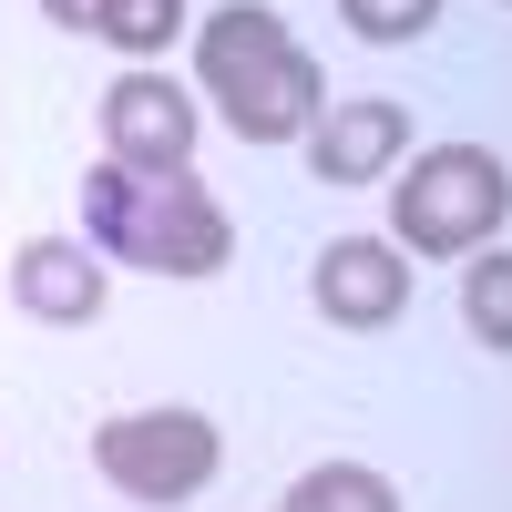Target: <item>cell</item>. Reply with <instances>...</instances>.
<instances>
[{
    "label": "cell",
    "mask_w": 512,
    "mask_h": 512,
    "mask_svg": "<svg viewBox=\"0 0 512 512\" xmlns=\"http://www.w3.org/2000/svg\"><path fill=\"white\" fill-rule=\"evenodd\" d=\"M82 246L144 277H216L236 256V216L205 195L195 164H93L82 175Z\"/></svg>",
    "instance_id": "1"
},
{
    "label": "cell",
    "mask_w": 512,
    "mask_h": 512,
    "mask_svg": "<svg viewBox=\"0 0 512 512\" xmlns=\"http://www.w3.org/2000/svg\"><path fill=\"white\" fill-rule=\"evenodd\" d=\"M195 93H216L236 144H308V123L328 113V82L308 62V41H297L267 0L205 11V31H195Z\"/></svg>",
    "instance_id": "2"
},
{
    "label": "cell",
    "mask_w": 512,
    "mask_h": 512,
    "mask_svg": "<svg viewBox=\"0 0 512 512\" xmlns=\"http://www.w3.org/2000/svg\"><path fill=\"white\" fill-rule=\"evenodd\" d=\"M512 216V164L492 144H431L390 185V246L400 256H482Z\"/></svg>",
    "instance_id": "3"
},
{
    "label": "cell",
    "mask_w": 512,
    "mask_h": 512,
    "mask_svg": "<svg viewBox=\"0 0 512 512\" xmlns=\"http://www.w3.org/2000/svg\"><path fill=\"white\" fill-rule=\"evenodd\" d=\"M93 472H103L123 502L175 512V502H195L205 482L226 472V441H216V420H205V410H123V420L93 431Z\"/></svg>",
    "instance_id": "4"
},
{
    "label": "cell",
    "mask_w": 512,
    "mask_h": 512,
    "mask_svg": "<svg viewBox=\"0 0 512 512\" xmlns=\"http://www.w3.org/2000/svg\"><path fill=\"white\" fill-rule=\"evenodd\" d=\"M195 134H205V103L175 72L134 62L123 82H103V154L113 164H195Z\"/></svg>",
    "instance_id": "5"
},
{
    "label": "cell",
    "mask_w": 512,
    "mask_h": 512,
    "mask_svg": "<svg viewBox=\"0 0 512 512\" xmlns=\"http://www.w3.org/2000/svg\"><path fill=\"white\" fill-rule=\"evenodd\" d=\"M410 267H420V256H400L390 236H328L308 297H318L328 328H390L410 308Z\"/></svg>",
    "instance_id": "6"
},
{
    "label": "cell",
    "mask_w": 512,
    "mask_h": 512,
    "mask_svg": "<svg viewBox=\"0 0 512 512\" xmlns=\"http://www.w3.org/2000/svg\"><path fill=\"white\" fill-rule=\"evenodd\" d=\"M103 297H113V267H103L82 236H31V246L11 256V308L41 318V328H93Z\"/></svg>",
    "instance_id": "7"
},
{
    "label": "cell",
    "mask_w": 512,
    "mask_h": 512,
    "mask_svg": "<svg viewBox=\"0 0 512 512\" xmlns=\"http://www.w3.org/2000/svg\"><path fill=\"white\" fill-rule=\"evenodd\" d=\"M400 154H410V113L390 93H349L308 123V164L328 185H379V175H400Z\"/></svg>",
    "instance_id": "8"
},
{
    "label": "cell",
    "mask_w": 512,
    "mask_h": 512,
    "mask_svg": "<svg viewBox=\"0 0 512 512\" xmlns=\"http://www.w3.org/2000/svg\"><path fill=\"white\" fill-rule=\"evenodd\" d=\"M287 512H400L390 472H369V461H318V472H297Z\"/></svg>",
    "instance_id": "9"
},
{
    "label": "cell",
    "mask_w": 512,
    "mask_h": 512,
    "mask_svg": "<svg viewBox=\"0 0 512 512\" xmlns=\"http://www.w3.org/2000/svg\"><path fill=\"white\" fill-rule=\"evenodd\" d=\"M175 31H185V0H103L93 11V41H113V52H134V62H164Z\"/></svg>",
    "instance_id": "10"
},
{
    "label": "cell",
    "mask_w": 512,
    "mask_h": 512,
    "mask_svg": "<svg viewBox=\"0 0 512 512\" xmlns=\"http://www.w3.org/2000/svg\"><path fill=\"white\" fill-rule=\"evenodd\" d=\"M461 318H472L482 349L512 359V256H502V246H492V256H461Z\"/></svg>",
    "instance_id": "11"
},
{
    "label": "cell",
    "mask_w": 512,
    "mask_h": 512,
    "mask_svg": "<svg viewBox=\"0 0 512 512\" xmlns=\"http://www.w3.org/2000/svg\"><path fill=\"white\" fill-rule=\"evenodd\" d=\"M338 11H349V31H359V41L400 52V41H420V31L441 21V0H338Z\"/></svg>",
    "instance_id": "12"
},
{
    "label": "cell",
    "mask_w": 512,
    "mask_h": 512,
    "mask_svg": "<svg viewBox=\"0 0 512 512\" xmlns=\"http://www.w3.org/2000/svg\"><path fill=\"white\" fill-rule=\"evenodd\" d=\"M93 11H103V0H41V21H52V31H93Z\"/></svg>",
    "instance_id": "13"
}]
</instances>
